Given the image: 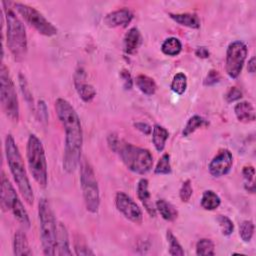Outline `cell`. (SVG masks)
Listing matches in <instances>:
<instances>
[{"label": "cell", "instance_id": "cell-1", "mask_svg": "<svg viewBox=\"0 0 256 256\" xmlns=\"http://www.w3.org/2000/svg\"><path fill=\"white\" fill-rule=\"evenodd\" d=\"M55 110L65 131L63 169L67 173H73L82 159L83 131L81 121L72 104L64 98H58L55 101Z\"/></svg>", "mask_w": 256, "mask_h": 256}, {"label": "cell", "instance_id": "cell-2", "mask_svg": "<svg viewBox=\"0 0 256 256\" xmlns=\"http://www.w3.org/2000/svg\"><path fill=\"white\" fill-rule=\"evenodd\" d=\"M110 149L118 154L119 158L128 170L144 175L153 167V156L148 149L135 146L120 139L116 134H110L107 138Z\"/></svg>", "mask_w": 256, "mask_h": 256}, {"label": "cell", "instance_id": "cell-3", "mask_svg": "<svg viewBox=\"0 0 256 256\" xmlns=\"http://www.w3.org/2000/svg\"><path fill=\"white\" fill-rule=\"evenodd\" d=\"M5 155L9 170L13 176V179L21 193L23 199L28 205H32L34 202L33 189L30 184L25 165L20 154L19 148L11 134H8L4 142Z\"/></svg>", "mask_w": 256, "mask_h": 256}, {"label": "cell", "instance_id": "cell-4", "mask_svg": "<svg viewBox=\"0 0 256 256\" xmlns=\"http://www.w3.org/2000/svg\"><path fill=\"white\" fill-rule=\"evenodd\" d=\"M6 21L7 47L15 61H22L27 54L28 41L25 27L14 10L10 7L11 2H2Z\"/></svg>", "mask_w": 256, "mask_h": 256}, {"label": "cell", "instance_id": "cell-5", "mask_svg": "<svg viewBox=\"0 0 256 256\" xmlns=\"http://www.w3.org/2000/svg\"><path fill=\"white\" fill-rule=\"evenodd\" d=\"M38 217L43 253L49 256L55 255L58 224L51 204L46 198H41L38 202Z\"/></svg>", "mask_w": 256, "mask_h": 256}, {"label": "cell", "instance_id": "cell-6", "mask_svg": "<svg viewBox=\"0 0 256 256\" xmlns=\"http://www.w3.org/2000/svg\"><path fill=\"white\" fill-rule=\"evenodd\" d=\"M26 158L29 171L36 183L45 188L48 183L47 160L42 141L35 135L30 134L26 145Z\"/></svg>", "mask_w": 256, "mask_h": 256}, {"label": "cell", "instance_id": "cell-7", "mask_svg": "<svg viewBox=\"0 0 256 256\" xmlns=\"http://www.w3.org/2000/svg\"><path fill=\"white\" fill-rule=\"evenodd\" d=\"M80 185L87 211L95 214L100 207V191L94 169L86 158L80 161Z\"/></svg>", "mask_w": 256, "mask_h": 256}, {"label": "cell", "instance_id": "cell-8", "mask_svg": "<svg viewBox=\"0 0 256 256\" xmlns=\"http://www.w3.org/2000/svg\"><path fill=\"white\" fill-rule=\"evenodd\" d=\"M0 100L3 112L13 122L19 120V102L15 84L8 68L2 62L0 68Z\"/></svg>", "mask_w": 256, "mask_h": 256}, {"label": "cell", "instance_id": "cell-9", "mask_svg": "<svg viewBox=\"0 0 256 256\" xmlns=\"http://www.w3.org/2000/svg\"><path fill=\"white\" fill-rule=\"evenodd\" d=\"M1 208L4 211L12 212L14 218L25 228L30 227L29 215L3 171L1 173Z\"/></svg>", "mask_w": 256, "mask_h": 256}, {"label": "cell", "instance_id": "cell-10", "mask_svg": "<svg viewBox=\"0 0 256 256\" xmlns=\"http://www.w3.org/2000/svg\"><path fill=\"white\" fill-rule=\"evenodd\" d=\"M12 5L25 22L33 27L38 33L48 37H52L57 34V28L36 8L20 2L12 3Z\"/></svg>", "mask_w": 256, "mask_h": 256}, {"label": "cell", "instance_id": "cell-11", "mask_svg": "<svg viewBox=\"0 0 256 256\" xmlns=\"http://www.w3.org/2000/svg\"><path fill=\"white\" fill-rule=\"evenodd\" d=\"M247 54L248 48L243 41L236 40L228 45L226 50L225 70L230 78L236 79L240 75Z\"/></svg>", "mask_w": 256, "mask_h": 256}, {"label": "cell", "instance_id": "cell-12", "mask_svg": "<svg viewBox=\"0 0 256 256\" xmlns=\"http://www.w3.org/2000/svg\"><path fill=\"white\" fill-rule=\"evenodd\" d=\"M115 206L117 210L128 220L135 224H141L143 213L136 202L125 192L119 191L115 195Z\"/></svg>", "mask_w": 256, "mask_h": 256}, {"label": "cell", "instance_id": "cell-13", "mask_svg": "<svg viewBox=\"0 0 256 256\" xmlns=\"http://www.w3.org/2000/svg\"><path fill=\"white\" fill-rule=\"evenodd\" d=\"M233 165V155L228 149H221L208 165L209 173L213 177H222L228 174Z\"/></svg>", "mask_w": 256, "mask_h": 256}, {"label": "cell", "instance_id": "cell-14", "mask_svg": "<svg viewBox=\"0 0 256 256\" xmlns=\"http://www.w3.org/2000/svg\"><path fill=\"white\" fill-rule=\"evenodd\" d=\"M133 19V13L127 9L122 8L118 10H114L110 13H108L104 17V24L110 28H116V27H127L130 22Z\"/></svg>", "mask_w": 256, "mask_h": 256}, {"label": "cell", "instance_id": "cell-15", "mask_svg": "<svg viewBox=\"0 0 256 256\" xmlns=\"http://www.w3.org/2000/svg\"><path fill=\"white\" fill-rule=\"evenodd\" d=\"M74 85L79 97L84 102H90L96 96V89L93 85L84 81V71L78 69L74 76Z\"/></svg>", "mask_w": 256, "mask_h": 256}, {"label": "cell", "instance_id": "cell-16", "mask_svg": "<svg viewBox=\"0 0 256 256\" xmlns=\"http://www.w3.org/2000/svg\"><path fill=\"white\" fill-rule=\"evenodd\" d=\"M136 191H137L138 199L141 201L146 212L151 217H155L157 211H156V207H155L154 203L151 200V194L149 192V182L146 178H141L138 181Z\"/></svg>", "mask_w": 256, "mask_h": 256}, {"label": "cell", "instance_id": "cell-17", "mask_svg": "<svg viewBox=\"0 0 256 256\" xmlns=\"http://www.w3.org/2000/svg\"><path fill=\"white\" fill-rule=\"evenodd\" d=\"M142 35L139 31L138 28L136 27H132L130 28L125 36H124V40H123V43H124V51L126 54H129V55H133L135 54L138 49L140 48L141 44H142Z\"/></svg>", "mask_w": 256, "mask_h": 256}, {"label": "cell", "instance_id": "cell-18", "mask_svg": "<svg viewBox=\"0 0 256 256\" xmlns=\"http://www.w3.org/2000/svg\"><path fill=\"white\" fill-rule=\"evenodd\" d=\"M69 245V235L66 226L59 222L57 229V239H56V253L55 255H71Z\"/></svg>", "mask_w": 256, "mask_h": 256}, {"label": "cell", "instance_id": "cell-19", "mask_svg": "<svg viewBox=\"0 0 256 256\" xmlns=\"http://www.w3.org/2000/svg\"><path fill=\"white\" fill-rule=\"evenodd\" d=\"M234 113L238 121L243 123H250L255 121V109L252 103L248 101L238 102L234 106Z\"/></svg>", "mask_w": 256, "mask_h": 256}, {"label": "cell", "instance_id": "cell-20", "mask_svg": "<svg viewBox=\"0 0 256 256\" xmlns=\"http://www.w3.org/2000/svg\"><path fill=\"white\" fill-rule=\"evenodd\" d=\"M13 254L16 256H30L33 254L29 242L27 239L26 234L21 231L17 230L13 237Z\"/></svg>", "mask_w": 256, "mask_h": 256}, {"label": "cell", "instance_id": "cell-21", "mask_svg": "<svg viewBox=\"0 0 256 256\" xmlns=\"http://www.w3.org/2000/svg\"><path fill=\"white\" fill-rule=\"evenodd\" d=\"M169 17L181 26L192 29L200 28V19L195 13H169Z\"/></svg>", "mask_w": 256, "mask_h": 256}, {"label": "cell", "instance_id": "cell-22", "mask_svg": "<svg viewBox=\"0 0 256 256\" xmlns=\"http://www.w3.org/2000/svg\"><path fill=\"white\" fill-rule=\"evenodd\" d=\"M155 207H156V211H158L160 216L166 221L172 222L176 220L178 217L177 209L165 199H158L155 203Z\"/></svg>", "mask_w": 256, "mask_h": 256}, {"label": "cell", "instance_id": "cell-23", "mask_svg": "<svg viewBox=\"0 0 256 256\" xmlns=\"http://www.w3.org/2000/svg\"><path fill=\"white\" fill-rule=\"evenodd\" d=\"M168 137H169V132L165 127L159 124L154 125L152 130V142L155 149L158 152H162L164 150Z\"/></svg>", "mask_w": 256, "mask_h": 256}, {"label": "cell", "instance_id": "cell-24", "mask_svg": "<svg viewBox=\"0 0 256 256\" xmlns=\"http://www.w3.org/2000/svg\"><path fill=\"white\" fill-rule=\"evenodd\" d=\"M135 83L138 89L147 96L155 94L157 90V84L154 79L144 74H139L135 79Z\"/></svg>", "mask_w": 256, "mask_h": 256}, {"label": "cell", "instance_id": "cell-25", "mask_svg": "<svg viewBox=\"0 0 256 256\" xmlns=\"http://www.w3.org/2000/svg\"><path fill=\"white\" fill-rule=\"evenodd\" d=\"M201 207L205 210L212 211L217 209L221 204V199L217 193L213 190H205L200 200Z\"/></svg>", "mask_w": 256, "mask_h": 256}, {"label": "cell", "instance_id": "cell-26", "mask_svg": "<svg viewBox=\"0 0 256 256\" xmlns=\"http://www.w3.org/2000/svg\"><path fill=\"white\" fill-rule=\"evenodd\" d=\"M181 50H182V43L176 37L166 38L161 45L162 53L167 56H171V57L177 56L178 54H180Z\"/></svg>", "mask_w": 256, "mask_h": 256}, {"label": "cell", "instance_id": "cell-27", "mask_svg": "<svg viewBox=\"0 0 256 256\" xmlns=\"http://www.w3.org/2000/svg\"><path fill=\"white\" fill-rule=\"evenodd\" d=\"M208 124H209L208 121L205 118H203L202 116L193 115L188 119L187 123L185 124L184 129L182 131V135L184 137H188L189 135L193 134L197 129H199L201 127H204V126H207Z\"/></svg>", "mask_w": 256, "mask_h": 256}, {"label": "cell", "instance_id": "cell-28", "mask_svg": "<svg viewBox=\"0 0 256 256\" xmlns=\"http://www.w3.org/2000/svg\"><path fill=\"white\" fill-rule=\"evenodd\" d=\"M170 88L174 93L178 95L184 94L187 89V76L183 72L175 74L171 81Z\"/></svg>", "mask_w": 256, "mask_h": 256}, {"label": "cell", "instance_id": "cell-29", "mask_svg": "<svg viewBox=\"0 0 256 256\" xmlns=\"http://www.w3.org/2000/svg\"><path fill=\"white\" fill-rule=\"evenodd\" d=\"M196 255H214L215 254V245L211 239L202 238L199 239L196 243Z\"/></svg>", "mask_w": 256, "mask_h": 256}, {"label": "cell", "instance_id": "cell-30", "mask_svg": "<svg viewBox=\"0 0 256 256\" xmlns=\"http://www.w3.org/2000/svg\"><path fill=\"white\" fill-rule=\"evenodd\" d=\"M166 239L169 243V254L172 256H183L185 254L183 247L179 243L176 236L169 229L166 232Z\"/></svg>", "mask_w": 256, "mask_h": 256}, {"label": "cell", "instance_id": "cell-31", "mask_svg": "<svg viewBox=\"0 0 256 256\" xmlns=\"http://www.w3.org/2000/svg\"><path fill=\"white\" fill-rule=\"evenodd\" d=\"M242 175L245 180L244 187L247 192L254 193L255 192V184H254V176H255V169L252 165H246L242 169Z\"/></svg>", "mask_w": 256, "mask_h": 256}, {"label": "cell", "instance_id": "cell-32", "mask_svg": "<svg viewBox=\"0 0 256 256\" xmlns=\"http://www.w3.org/2000/svg\"><path fill=\"white\" fill-rule=\"evenodd\" d=\"M172 172L171 163H170V155L168 153H164L154 168V173L158 175H168Z\"/></svg>", "mask_w": 256, "mask_h": 256}, {"label": "cell", "instance_id": "cell-33", "mask_svg": "<svg viewBox=\"0 0 256 256\" xmlns=\"http://www.w3.org/2000/svg\"><path fill=\"white\" fill-rule=\"evenodd\" d=\"M254 234V223L251 220H244L239 226V235L244 242H250Z\"/></svg>", "mask_w": 256, "mask_h": 256}, {"label": "cell", "instance_id": "cell-34", "mask_svg": "<svg viewBox=\"0 0 256 256\" xmlns=\"http://www.w3.org/2000/svg\"><path fill=\"white\" fill-rule=\"evenodd\" d=\"M217 222L221 228L222 235L224 236H230L234 231V223L232 220L227 217L226 215H218L217 216Z\"/></svg>", "mask_w": 256, "mask_h": 256}, {"label": "cell", "instance_id": "cell-35", "mask_svg": "<svg viewBox=\"0 0 256 256\" xmlns=\"http://www.w3.org/2000/svg\"><path fill=\"white\" fill-rule=\"evenodd\" d=\"M18 79H19V85H20V89L21 92L23 94V97L25 99V101L28 103V105L33 108V98H32V94L30 91V88L28 86V83L26 81V78L24 75H22L21 73L18 75Z\"/></svg>", "mask_w": 256, "mask_h": 256}, {"label": "cell", "instance_id": "cell-36", "mask_svg": "<svg viewBox=\"0 0 256 256\" xmlns=\"http://www.w3.org/2000/svg\"><path fill=\"white\" fill-rule=\"evenodd\" d=\"M193 194V188H192V184L191 181L189 179L185 180L179 190V197L180 200L182 202H188L190 200V198L192 197Z\"/></svg>", "mask_w": 256, "mask_h": 256}, {"label": "cell", "instance_id": "cell-37", "mask_svg": "<svg viewBox=\"0 0 256 256\" xmlns=\"http://www.w3.org/2000/svg\"><path fill=\"white\" fill-rule=\"evenodd\" d=\"M75 254L80 255H94V252L88 247L86 242L80 238H76L74 241Z\"/></svg>", "mask_w": 256, "mask_h": 256}, {"label": "cell", "instance_id": "cell-38", "mask_svg": "<svg viewBox=\"0 0 256 256\" xmlns=\"http://www.w3.org/2000/svg\"><path fill=\"white\" fill-rule=\"evenodd\" d=\"M221 80V75L217 70L211 69L208 74L206 75L203 84L204 86H213L215 84H217L219 81Z\"/></svg>", "mask_w": 256, "mask_h": 256}, {"label": "cell", "instance_id": "cell-39", "mask_svg": "<svg viewBox=\"0 0 256 256\" xmlns=\"http://www.w3.org/2000/svg\"><path fill=\"white\" fill-rule=\"evenodd\" d=\"M242 92L240 89H238L237 87L233 86V87H230L229 90L226 92L225 94V100L228 102V103H232L234 101H237L239 99L242 98Z\"/></svg>", "mask_w": 256, "mask_h": 256}, {"label": "cell", "instance_id": "cell-40", "mask_svg": "<svg viewBox=\"0 0 256 256\" xmlns=\"http://www.w3.org/2000/svg\"><path fill=\"white\" fill-rule=\"evenodd\" d=\"M120 79L122 80V84L125 90H130L133 87V79L128 70L122 69L120 71Z\"/></svg>", "mask_w": 256, "mask_h": 256}, {"label": "cell", "instance_id": "cell-41", "mask_svg": "<svg viewBox=\"0 0 256 256\" xmlns=\"http://www.w3.org/2000/svg\"><path fill=\"white\" fill-rule=\"evenodd\" d=\"M38 114H39V118L41 119V121L46 123L48 120V112H47L46 104L43 100H40L38 102Z\"/></svg>", "mask_w": 256, "mask_h": 256}, {"label": "cell", "instance_id": "cell-42", "mask_svg": "<svg viewBox=\"0 0 256 256\" xmlns=\"http://www.w3.org/2000/svg\"><path fill=\"white\" fill-rule=\"evenodd\" d=\"M133 125L137 130H139L145 135H149L152 132V127L145 122H135Z\"/></svg>", "mask_w": 256, "mask_h": 256}, {"label": "cell", "instance_id": "cell-43", "mask_svg": "<svg viewBox=\"0 0 256 256\" xmlns=\"http://www.w3.org/2000/svg\"><path fill=\"white\" fill-rule=\"evenodd\" d=\"M195 55L198 57V58H201V59H206L210 56V51L209 49L206 47V46H200V47H197L196 50H195Z\"/></svg>", "mask_w": 256, "mask_h": 256}, {"label": "cell", "instance_id": "cell-44", "mask_svg": "<svg viewBox=\"0 0 256 256\" xmlns=\"http://www.w3.org/2000/svg\"><path fill=\"white\" fill-rule=\"evenodd\" d=\"M247 70L249 73L254 74L255 70H256V59L254 56H252L249 61H248V65H247Z\"/></svg>", "mask_w": 256, "mask_h": 256}]
</instances>
